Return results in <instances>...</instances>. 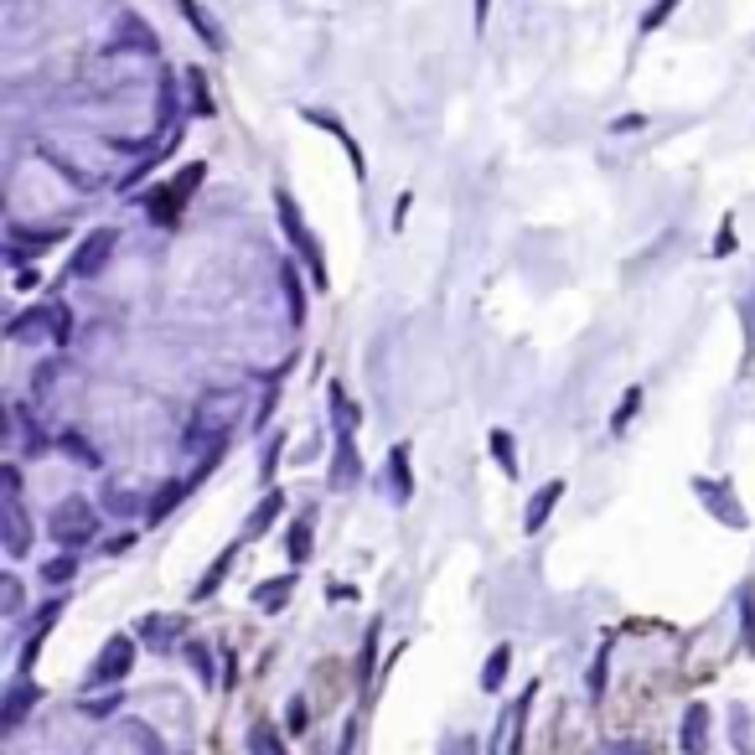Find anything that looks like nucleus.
<instances>
[{
	"label": "nucleus",
	"instance_id": "31",
	"mask_svg": "<svg viewBox=\"0 0 755 755\" xmlns=\"http://www.w3.org/2000/svg\"><path fill=\"white\" fill-rule=\"evenodd\" d=\"M637 399H642V394H637V388H631V394H626V404L616 409V419H611V430H616V435L626 430V419H631V409H637Z\"/></svg>",
	"mask_w": 755,
	"mask_h": 755
},
{
	"label": "nucleus",
	"instance_id": "10",
	"mask_svg": "<svg viewBox=\"0 0 755 755\" xmlns=\"http://www.w3.org/2000/svg\"><path fill=\"white\" fill-rule=\"evenodd\" d=\"M564 497V481H549V487H543L533 502H528V512H523V528L528 533H538L543 523H549V512H554V502Z\"/></svg>",
	"mask_w": 755,
	"mask_h": 755
},
{
	"label": "nucleus",
	"instance_id": "29",
	"mask_svg": "<svg viewBox=\"0 0 755 755\" xmlns=\"http://www.w3.org/2000/svg\"><path fill=\"white\" fill-rule=\"evenodd\" d=\"M673 6H678V0H657V6H652V11L642 16V32H657V26L673 16Z\"/></svg>",
	"mask_w": 755,
	"mask_h": 755
},
{
	"label": "nucleus",
	"instance_id": "21",
	"mask_svg": "<svg viewBox=\"0 0 755 755\" xmlns=\"http://www.w3.org/2000/svg\"><path fill=\"white\" fill-rule=\"evenodd\" d=\"M492 456L502 461V471H507V476H518V471H523V466H518V445H512V435H507V430H492Z\"/></svg>",
	"mask_w": 755,
	"mask_h": 755
},
{
	"label": "nucleus",
	"instance_id": "27",
	"mask_svg": "<svg viewBox=\"0 0 755 755\" xmlns=\"http://www.w3.org/2000/svg\"><path fill=\"white\" fill-rule=\"evenodd\" d=\"M11 233H21V238H32V244H37V249H47V244H52V238H57L52 228H42V233H26V228H11ZM6 259H11V264H26V249H16V244H11V249H6Z\"/></svg>",
	"mask_w": 755,
	"mask_h": 755
},
{
	"label": "nucleus",
	"instance_id": "12",
	"mask_svg": "<svg viewBox=\"0 0 755 755\" xmlns=\"http://www.w3.org/2000/svg\"><path fill=\"white\" fill-rule=\"evenodd\" d=\"M290 590H295V580H290V575H285V580H269V585H259V590H254V606H259V611H280L285 600H290Z\"/></svg>",
	"mask_w": 755,
	"mask_h": 755
},
{
	"label": "nucleus",
	"instance_id": "6",
	"mask_svg": "<svg viewBox=\"0 0 755 755\" xmlns=\"http://www.w3.org/2000/svg\"><path fill=\"white\" fill-rule=\"evenodd\" d=\"M207 176V166H187V171H181V181H176V187H171V197L161 192L156 202H150V218H156L161 228H171L176 223V213H181V202H187L192 192H197V181Z\"/></svg>",
	"mask_w": 755,
	"mask_h": 755
},
{
	"label": "nucleus",
	"instance_id": "26",
	"mask_svg": "<svg viewBox=\"0 0 755 755\" xmlns=\"http://www.w3.org/2000/svg\"><path fill=\"white\" fill-rule=\"evenodd\" d=\"M187 78H192V94H197V99H192V109H197V114H213V88H207V73H202V68H192Z\"/></svg>",
	"mask_w": 755,
	"mask_h": 755
},
{
	"label": "nucleus",
	"instance_id": "20",
	"mask_svg": "<svg viewBox=\"0 0 755 755\" xmlns=\"http://www.w3.org/2000/svg\"><path fill=\"white\" fill-rule=\"evenodd\" d=\"M47 311H52V342L68 347L73 342V311L63 306V300H47Z\"/></svg>",
	"mask_w": 755,
	"mask_h": 755
},
{
	"label": "nucleus",
	"instance_id": "19",
	"mask_svg": "<svg viewBox=\"0 0 755 755\" xmlns=\"http://www.w3.org/2000/svg\"><path fill=\"white\" fill-rule=\"evenodd\" d=\"M507 662H512V647H497L487 657V668H481V688H487V693H497V683L507 678Z\"/></svg>",
	"mask_w": 755,
	"mask_h": 755
},
{
	"label": "nucleus",
	"instance_id": "11",
	"mask_svg": "<svg viewBox=\"0 0 755 755\" xmlns=\"http://www.w3.org/2000/svg\"><path fill=\"white\" fill-rule=\"evenodd\" d=\"M42 699V693H37V683H11V693H6V730H16V724L26 719V714H32V704Z\"/></svg>",
	"mask_w": 755,
	"mask_h": 755
},
{
	"label": "nucleus",
	"instance_id": "8",
	"mask_svg": "<svg viewBox=\"0 0 755 755\" xmlns=\"http://www.w3.org/2000/svg\"><path fill=\"white\" fill-rule=\"evenodd\" d=\"M37 150H42V156H47L57 171H63L68 181H73V187H83V192H94V187H99V176L88 171V166H78V161H68V156H63V150H57L52 140H37Z\"/></svg>",
	"mask_w": 755,
	"mask_h": 755
},
{
	"label": "nucleus",
	"instance_id": "15",
	"mask_svg": "<svg viewBox=\"0 0 755 755\" xmlns=\"http://www.w3.org/2000/svg\"><path fill=\"white\" fill-rule=\"evenodd\" d=\"M249 755H290V750L280 745L275 724H254V730H249Z\"/></svg>",
	"mask_w": 755,
	"mask_h": 755
},
{
	"label": "nucleus",
	"instance_id": "18",
	"mask_svg": "<svg viewBox=\"0 0 755 755\" xmlns=\"http://www.w3.org/2000/svg\"><path fill=\"white\" fill-rule=\"evenodd\" d=\"M285 554H290V564H306V559H311V523H306V518H300V523L290 528Z\"/></svg>",
	"mask_w": 755,
	"mask_h": 755
},
{
	"label": "nucleus",
	"instance_id": "24",
	"mask_svg": "<svg viewBox=\"0 0 755 755\" xmlns=\"http://www.w3.org/2000/svg\"><path fill=\"white\" fill-rule=\"evenodd\" d=\"M73 575H78V559H73V554H63V559H47V564H42V580H47V585H68Z\"/></svg>",
	"mask_w": 755,
	"mask_h": 755
},
{
	"label": "nucleus",
	"instance_id": "1",
	"mask_svg": "<svg viewBox=\"0 0 755 755\" xmlns=\"http://www.w3.org/2000/svg\"><path fill=\"white\" fill-rule=\"evenodd\" d=\"M47 533L63 543V549H83V543H94L99 538V507L94 502H83V497H68V502H57L52 507V518H47Z\"/></svg>",
	"mask_w": 755,
	"mask_h": 755
},
{
	"label": "nucleus",
	"instance_id": "34",
	"mask_svg": "<svg viewBox=\"0 0 755 755\" xmlns=\"http://www.w3.org/2000/svg\"><path fill=\"white\" fill-rule=\"evenodd\" d=\"M16 611H21V585L6 575V616H16Z\"/></svg>",
	"mask_w": 755,
	"mask_h": 755
},
{
	"label": "nucleus",
	"instance_id": "28",
	"mask_svg": "<svg viewBox=\"0 0 755 755\" xmlns=\"http://www.w3.org/2000/svg\"><path fill=\"white\" fill-rule=\"evenodd\" d=\"M114 704H125V699H119V693H104V699H83L78 709H83L88 719H104V714H114Z\"/></svg>",
	"mask_w": 755,
	"mask_h": 755
},
{
	"label": "nucleus",
	"instance_id": "9",
	"mask_svg": "<svg viewBox=\"0 0 755 755\" xmlns=\"http://www.w3.org/2000/svg\"><path fill=\"white\" fill-rule=\"evenodd\" d=\"M683 750L688 755L709 750V709L704 704H688V714H683Z\"/></svg>",
	"mask_w": 755,
	"mask_h": 755
},
{
	"label": "nucleus",
	"instance_id": "14",
	"mask_svg": "<svg viewBox=\"0 0 755 755\" xmlns=\"http://www.w3.org/2000/svg\"><path fill=\"white\" fill-rule=\"evenodd\" d=\"M388 476H394V497L409 502V497H414V481H409V450H404V445L388 456Z\"/></svg>",
	"mask_w": 755,
	"mask_h": 755
},
{
	"label": "nucleus",
	"instance_id": "25",
	"mask_svg": "<svg viewBox=\"0 0 755 755\" xmlns=\"http://www.w3.org/2000/svg\"><path fill=\"white\" fill-rule=\"evenodd\" d=\"M181 11H187V21H192V26H197V32H202L207 42H213V47L223 52V32H218V26H213V21H207V16H202V11L192 6V0H181Z\"/></svg>",
	"mask_w": 755,
	"mask_h": 755
},
{
	"label": "nucleus",
	"instance_id": "32",
	"mask_svg": "<svg viewBox=\"0 0 755 755\" xmlns=\"http://www.w3.org/2000/svg\"><path fill=\"white\" fill-rule=\"evenodd\" d=\"M109 507H114V512H130V507H135V492H130V487H109Z\"/></svg>",
	"mask_w": 755,
	"mask_h": 755
},
{
	"label": "nucleus",
	"instance_id": "2",
	"mask_svg": "<svg viewBox=\"0 0 755 755\" xmlns=\"http://www.w3.org/2000/svg\"><path fill=\"white\" fill-rule=\"evenodd\" d=\"M275 202H280V228H285V233L295 238V249H300V259H306V264H311V280H316V285H326V269H321V244H316V233L306 228V218H300V207H295V202H290L285 192H280Z\"/></svg>",
	"mask_w": 755,
	"mask_h": 755
},
{
	"label": "nucleus",
	"instance_id": "35",
	"mask_svg": "<svg viewBox=\"0 0 755 755\" xmlns=\"http://www.w3.org/2000/svg\"><path fill=\"white\" fill-rule=\"evenodd\" d=\"M487 6L492 0H476V26H487Z\"/></svg>",
	"mask_w": 755,
	"mask_h": 755
},
{
	"label": "nucleus",
	"instance_id": "13",
	"mask_svg": "<svg viewBox=\"0 0 755 755\" xmlns=\"http://www.w3.org/2000/svg\"><path fill=\"white\" fill-rule=\"evenodd\" d=\"M306 119H311V125H321V130H331V135H337V140H342V150L352 156V171H362V150L352 145V135L337 125V119H331V114H321V109H306Z\"/></svg>",
	"mask_w": 755,
	"mask_h": 755
},
{
	"label": "nucleus",
	"instance_id": "17",
	"mask_svg": "<svg viewBox=\"0 0 755 755\" xmlns=\"http://www.w3.org/2000/svg\"><path fill=\"white\" fill-rule=\"evenodd\" d=\"M280 507H285V497H280V492H269V497L259 502V512H254V518H249V528H244V538H259V533H264L269 523H275V518H280Z\"/></svg>",
	"mask_w": 755,
	"mask_h": 755
},
{
	"label": "nucleus",
	"instance_id": "30",
	"mask_svg": "<svg viewBox=\"0 0 755 755\" xmlns=\"http://www.w3.org/2000/svg\"><path fill=\"white\" fill-rule=\"evenodd\" d=\"M192 668L202 683H213V657H207V647H192Z\"/></svg>",
	"mask_w": 755,
	"mask_h": 755
},
{
	"label": "nucleus",
	"instance_id": "5",
	"mask_svg": "<svg viewBox=\"0 0 755 755\" xmlns=\"http://www.w3.org/2000/svg\"><path fill=\"white\" fill-rule=\"evenodd\" d=\"M130 662H135V642L125 637V631H119V637H109L104 647H99V657H94V668H88V683H119L130 673Z\"/></svg>",
	"mask_w": 755,
	"mask_h": 755
},
{
	"label": "nucleus",
	"instance_id": "23",
	"mask_svg": "<svg viewBox=\"0 0 755 755\" xmlns=\"http://www.w3.org/2000/svg\"><path fill=\"white\" fill-rule=\"evenodd\" d=\"M63 450H68V456H73V461H83L88 471H99V466H104V461H99V450H94V445H88L83 435H73V430L63 435Z\"/></svg>",
	"mask_w": 755,
	"mask_h": 755
},
{
	"label": "nucleus",
	"instance_id": "33",
	"mask_svg": "<svg viewBox=\"0 0 755 755\" xmlns=\"http://www.w3.org/2000/svg\"><path fill=\"white\" fill-rule=\"evenodd\" d=\"M606 755H652V750L637 745V740H616V745H606Z\"/></svg>",
	"mask_w": 755,
	"mask_h": 755
},
{
	"label": "nucleus",
	"instance_id": "16",
	"mask_svg": "<svg viewBox=\"0 0 755 755\" xmlns=\"http://www.w3.org/2000/svg\"><path fill=\"white\" fill-rule=\"evenodd\" d=\"M233 554L238 549H223V559L213 564V569H207V575L197 580V590H192V600H207V595H218V585H223V575H228V569H233Z\"/></svg>",
	"mask_w": 755,
	"mask_h": 755
},
{
	"label": "nucleus",
	"instance_id": "3",
	"mask_svg": "<svg viewBox=\"0 0 755 755\" xmlns=\"http://www.w3.org/2000/svg\"><path fill=\"white\" fill-rule=\"evenodd\" d=\"M32 549V523H26V507H21V476L16 466H6V554H26Z\"/></svg>",
	"mask_w": 755,
	"mask_h": 755
},
{
	"label": "nucleus",
	"instance_id": "22",
	"mask_svg": "<svg viewBox=\"0 0 755 755\" xmlns=\"http://www.w3.org/2000/svg\"><path fill=\"white\" fill-rule=\"evenodd\" d=\"M181 497H187V481H171V487H161V492H156V502H150V523H161Z\"/></svg>",
	"mask_w": 755,
	"mask_h": 755
},
{
	"label": "nucleus",
	"instance_id": "4",
	"mask_svg": "<svg viewBox=\"0 0 755 755\" xmlns=\"http://www.w3.org/2000/svg\"><path fill=\"white\" fill-rule=\"evenodd\" d=\"M114 249H119V233H114V228L83 233V244H78V254H73V275H78V280H94L99 269L114 259Z\"/></svg>",
	"mask_w": 755,
	"mask_h": 755
},
{
	"label": "nucleus",
	"instance_id": "7",
	"mask_svg": "<svg viewBox=\"0 0 755 755\" xmlns=\"http://www.w3.org/2000/svg\"><path fill=\"white\" fill-rule=\"evenodd\" d=\"M6 337H11V342H52V311H47V300H42V306H32V311H16V316L6 321Z\"/></svg>",
	"mask_w": 755,
	"mask_h": 755
}]
</instances>
